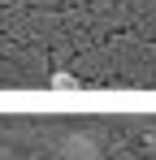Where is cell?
I'll return each mask as SVG.
<instances>
[{"label": "cell", "mask_w": 156, "mask_h": 160, "mask_svg": "<svg viewBox=\"0 0 156 160\" xmlns=\"http://www.w3.org/2000/svg\"><path fill=\"white\" fill-rule=\"evenodd\" d=\"M52 87H61V91H70V87H78V78H70V74H56V78H52Z\"/></svg>", "instance_id": "1"}]
</instances>
